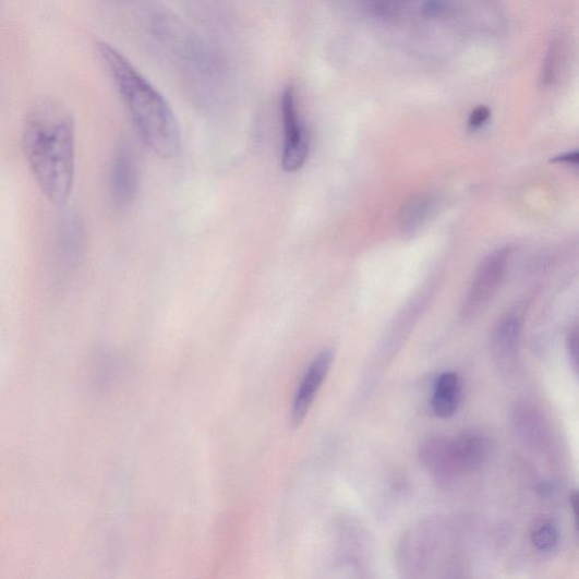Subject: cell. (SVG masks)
Here are the masks:
<instances>
[{
	"instance_id": "cell-1",
	"label": "cell",
	"mask_w": 579,
	"mask_h": 579,
	"mask_svg": "<svg viewBox=\"0 0 579 579\" xmlns=\"http://www.w3.org/2000/svg\"><path fill=\"white\" fill-rule=\"evenodd\" d=\"M22 146L44 196L52 205L67 204L76 167V126L71 109L53 98L36 101L24 118Z\"/></svg>"
},
{
	"instance_id": "cell-2",
	"label": "cell",
	"mask_w": 579,
	"mask_h": 579,
	"mask_svg": "<svg viewBox=\"0 0 579 579\" xmlns=\"http://www.w3.org/2000/svg\"><path fill=\"white\" fill-rule=\"evenodd\" d=\"M97 52L146 145L164 159L177 157L181 147L178 120L158 88L112 45L100 41Z\"/></svg>"
},
{
	"instance_id": "cell-3",
	"label": "cell",
	"mask_w": 579,
	"mask_h": 579,
	"mask_svg": "<svg viewBox=\"0 0 579 579\" xmlns=\"http://www.w3.org/2000/svg\"><path fill=\"white\" fill-rule=\"evenodd\" d=\"M281 117L285 132L282 168L295 172L306 164L310 156V136L302 123L295 89L288 87L281 97Z\"/></svg>"
},
{
	"instance_id": "cell-4",
	"label": "cell",
	"mask_w": 579,
	"mask_h": 579,
	"mask_svg": "<svg viewBox=\"0 0 579 579\" xmlns=\"http://www.w3.org/2000/svg\"><path fill=\"white\" fill-rule=\"evenodd\" d=\"M509 255V249H500L481 263L467 294L463 309L467 316L481 312L496 295L507 270Z\"/></svg>"
},
{
	"instance_id": "cell-5",
	"label": "cell",
	"mask_w": 579,
	"mask_h": 579,
	"mask_svg": "<svg viewBox=\"0 0 579 579\" xmlns=\"http://www.w3.org/2000/svg\"><path fill=\"white\" fill-rule=\"evenodd\" d=\"M333 349H325L311 363L304 375L292 406L291 419L293 425H299L307 415L316 395L324 384L334 361Z\"/></svg>"
},
{
	"instance_id": "cell-6",
	"label": "cell",
	"mask_w": 579,
	"mask_h": 579,
	"mask_svg": "<svg viewBox=\"0 0 579 579\" xmlns=\"http://www.w3.org/2000/svg\"><path fill=\"white\" fill-rule=\"evenodd\" d=\"M138 185L137 165L130 145H121L111 171V192L116 204L126 206L133 202Z\"/></svg>"
},
{
	"instance_id": "cell-7",
	"label": "cell",
	"mask_w": 579,
	"mask_h": 579,
	"mask_svg": "<svg viewBox=\"0 0 579 579\" xmlns=\"http://www.w3.org/2000/svg\"><path fill=\"white\" fill-rule=\"evenodd\" d=\"M450 450L457 471L471 472L485 463L490 444L482 435L468 433L450 442Z\"/></svg>"
},
{
	"instance_id": "cell-8",
	"label": "cell",
	"mask_w": 579,
	"mask_h": 579,
	"mask_svg": "<svg viewBox=\"0 0 579 579\" xmlns=\"http://www.w3.org/2000/svg\"><path fill=\"white\" fill-rule=\"evenodd\" d=\"M461 403V382L455 373L442 374L434 386L431 407L441 419L451 418Z\"/></svg>"
},
{
	"instance_id": "cell-9",
	"label": "cell",
	"mask_w": 579,
	"mask_h": 579,
	"mask_svg": "<svg viewBox=\"0 0 579 579\" xmlns=\"http://www.w3.org/2000/svg\"><path fill=\"white\" fill-rule=\"evenodd\" d=\"M422 463L439 481H448L457 472L453 461L450 442L434 438L423 444L420 451Z\"/></svg>"
},
{
	"instance_id": "cell-10",
	"label": "cell",
	"mask_w": 579,
	"mask_h": 579,
	"mask_svg": "<svg viewBox=\"0 0 579 579\" xmlns=\"http://www.w3.org/2000/svg\"><path fill=\"white\" fill-rule=\"evenodd\" d=\"M522 323L516 315L503 317L494 331L493 347L499 361H507L514 357L521 337Z\"/></svg>"
},
{
	"instance_id": "cell-11",
	"label": "cell",
	"mask_w": 579,
	"mask_h": 579,
	"mask_svg": "<svg viewBox=\"0 0 579 579\" xmlns=\"http://www.w3.org/2000/svg\"><path fill=\"white\" fill-rule=\"evenodd\" d=\"M436 200L431 195H418L406 205L401 224L406 232H413L424 225L433 215Z\"/></svg>"
},
{
	"instance_id": "cell-12",
	"label": "cell",
	"mask_w": 579,
	"mask_h": 579,
	"mask_svg": "<svg viewBox=\"0 0 579 579\" xmlns=\"http://www.w3.org/2000/svg\"><path fill=\"white\" fill-rule=\"evenodd\" d=\"M560 533L557 524L541 518L531 529V542L538 552L552 553L559 544Z\"/></svg>"
},
{
	"instance_id": "cell-13",
	"label": "cell",
	"mask_w": 579,
	"mask_h": 579,
	"mask_svg": "<svg viewBox=\"0 0 579 579\" xmlns=\"http://www.w3.org/2000/svg\"><path fill=\"white\" fill-rule=\"evenodd\" d=\"M515 425L521 436L527 439L535 441L538 436H541L540 426L542 423L531 410H518L515 414Z\"/></svg>"
},
{
	"instance_id": "cell-14",
	"label": "cell",
	"mask_w": 579,
	"mask_h": 579,
	"mask_svg": "<svg viewBox=\"0 0 579 579\" xmlns=\"http://www.w3.org/2000/svg\"><path fill=\"white\" fill-rule=\"evenodd\" d=\"M560 63V47L559 44L554 43L551 46V49L547 51V56L544 60V64L541 72L540 83L542 86H551L557 75Z\"/></svg>"
},
{
	"instance_id": "cell-15",
	"label": "cell",
	"mask_w": 579,
	"mask_h": 579,
	"mask_svg": "<svg viewBox=\"0 0 579 579\" xmlns=\"http://www.w3.org/2000/svg\"><path fill=\"white\" fill-rule=\"evenodd\" d=\"M448 0H425L422 10L426 17L435 19L443 16L448 11Z\"/></svg>"
},
{
	"instance_id": "cell-16",
	"label": "cell",
	"mask_w": 579,
	"mask_h": 579,
	"mask_svg": "<svg viewBox=\"0 0 579 579\" xmlns=\"http://www.w3.org/2000/svg\"><path fill=\"white\" fill-rule=\"evenodd\" d=\"M492 111L485 106L477 107L469 118V128L472 131H478L485 125L486 121L490 120Z\"/></svg>"
},
{
	"instance_id": "cell-17",
	"label": "cell",
	"mask_w": 579,
	"mask_h": 579,
	"mask_svg": "<svg viewBox=\"0 0 579 579\" xmlns=\"http://www.w3.org/2000/svg\"><path fill=\"white\" fill-rule=\"evenodd\" d=\"M567 349L570 357V361L574 364V370L577 371L578 365V331L575 327L568 335Z\"/></svg>"
},
{
	"instance_id": "cell-18",
	"label": "cell",
	"mask_w": 579,
	"mask_h": 579,
	"mask_svg": "<svg viewBox=\"0 0 579 579\" xmlns=\"http://www.w3.org/2000/svg\"><path fill=\"white\" fill-rule=\"evenodd\" d=\"M554 162H560V164H567L570 166H577L579 161L578 152H568V154H565L558 158H555L553 160Z\"/></svg>"
},
{
	"instance_id": "cell-19",
	"label": "cell",
	"mask_w": 579,
	"mask_h": 579,
	"mask_svg": "<svg viewBox=\"0 0 579 579\" xmlns=\"http://www.w3.org/2000/svg\"><path fill=\"white\" fill-rule=\"evenodd\" d=\"M570 507H571L572 515L575 517V521H576V524H577V508H578V494H577V492H574L572 495L570 496Z\"/></svg>"
}]
</instances>
